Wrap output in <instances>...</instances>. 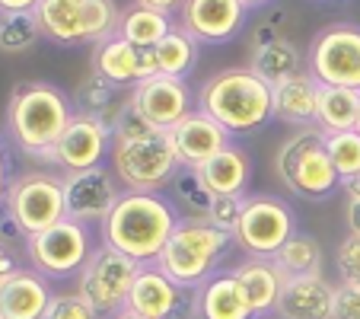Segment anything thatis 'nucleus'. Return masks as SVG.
I'll list each match as a JSON object with an SVG mask.
<instances>
[{
  "label": "nucleus",
  "instance_id": "31",
  "mask_svg": "<svg viewBox=\"0 0 360 319\" xmlns=\"http://www.w3.org/2000/svg\"><path fill=\"white\" fill-rule=\"evenodd\" d=\"M172 16L160 13V10H147V7H131L122 13V26H118V35L128 39L134 48H153L157 42H163L166 35L172 32Z\"/></svg>",
  "mask_w": 360,
  "mask_h": 319
},
{
  "label": "nucleus",
  "instance_id": "35",
  "mask_svg": "<svg viewBox=\"0 0 360 319\" xmlns=\"http://www.w3.org/2000/svg\"><path fill=\"white\" fill-rule=\"evenodd\" d=\"M45 319H102V316L77 291H68V294H55Z\"/></svg>",
  "mask_w": 360,
  "mask_h": 319
},
{
  "label": "nucleus",
  "instance_id": "23",
  "mask_svg": "<svg viewBox=\"0 0 360 319\" xmlns=\"http://www.w3.org/2000/svg\"><path fill=\"white\" fill-rule=\"evenodd\" d=\"M198 173H201V179L207 182V189L214 195L245 198L249 195V182H252V156H249V150L233 141L214 160H207Z\"/></svg>",
  "mask_w": 360,
  "mask_h": 319
},
{
  "label": "nucleus",
  "instance_id": "16",
  "mask_svg": "<svg viewBox=\"0 0 360 319\" xmlns=\"http://www.w3.org/2000/svg\"><path fill=\"white\" fill-rule=\"evenodd\" d=\"M249 23V7L243 0H185L179 10V29L201 45H224L236 39Z\"/></svg>",
  "mask_w": 360,
  "mask_h": 319
},
{
  "label": "nucleus",
  "instance_id": "17",
  "mask_svg": "<svg viewBox=\"0 0 360 319\" xmlns=\"http://www.w3.org/2000/svg\"><path fill=\"white\" fill-rule=\"evenodd\" d=\"M128 310L141 313L147 319H182L185 310H191V304H188V291L179 287L153 262V265H141L134 287L128 294Z\"/></svg>",
  "mask_w": 360,
  "mask_h": 319
},
{
  "label": "nucleus",
  "instance_id": "48",
  "mask_svg": "<svg viewBox=\"0 0 360 319\" xmlns=\"http://www.w3.org/2000/svg\"><path fill=\"white\" fill-rule=\"evenodd\" d=\"M357 131H360V115H357Z\"/></svg>",
  "mask_w": 360,
  "mask_h": 319
},
{
  "label": "nucleus",
  "instance_id": "49",
  "mask_svg": "<svg viewBox=\"0 0 360 319\" xmlns=\"http://www.w3.org/2000/svg\"><path fill=\"white\" fill-rule=\"evenodd\" d=\"M265 319H274V316H265Z\"/></svg>",
  "mask_w": 360,
  "mask_h": 319
},
{
  "label": "nucleus",
  "instance_id": "11",
  "mask_svg": "<svg viewBox=\"0 0 360 319\" xmlns=\"http://www.w3.org/2000/svg\"><path fill=\"white\" fill-rule=\"evenodd\" d=\"M141 272V265L134 258L122 256L118 249L99 243L96 252L89 256V262L77 275L74 291L99 313L102 319H112L128 306V294L134 287V278Z\"/></svg>",
  "mask_w": 360,
  "mask_h": 319
},
{
  "label": "nucleus",
  "instance_id": "6",
  "mask_svg": "<svg viewBox=\"0 0 360 319\" xmlns=\"http://www.w3.org/2000/svg\"><path fill=\"white\" fill-rule=\"evenodd\" d=\"M274 170L284 189L300 201H328L341 189V179L328 160L326 135L316 125L297 128L281 141L274 154Z\"/></svg>",
  "mask_w": 360,
  "mask_h": 319
},
{
  "label": "nucleus",
  "instance_id": "30",
  "mask_svg": "<svg viewBox=\"0 0 360 319\" xmlns=\"http://www.w3.org/2000/svg\"><path fill=\"white\" fill-rule=\"evenodd\" d=\"M274 265L281 268V275L287 278H303V275H326V252L322 243L306 230H297L281 252L274 256Z\"/></svg>",
  "mask_w": 360,
  "mask_h": 319
},
{
  "label": "nucleus",
  "instance_id": "9",
  "mask_svg": "<svg viewBox=\"0 0 360 319\" xmlns=\"http://www.w3.org/2000/svg\"><path fill=\"white\" fill-rule=\"evenodd\" d=\"M4 214L16 224L22 237L41 233L68 218L64 204V173L29 170L16 173L4 198Z\"/></svg>",
  "mask_w": 360,
  "mask_h": 319
},
{
  "label": "nucleus",
  "instance_id": "3",
  "mask_svg": "<svg viewBox=\"0 0 360 319\" xmlns=\"http://www.w3.org/2000/svg\"><path fill=\"white\" fill-rule=\"evenodd\" d=\"M109 170L124 192H166L182 166L176 160L169 131L153 128L147 118L128 109L112 131Z\"/></svg>",
  "mask_w": 360,
  "mask_h": 319
},
{
  "label": "nucleus",
  "instance_id": "47",
  "mask_svg": "<svg viewBox=\"0 0 360 319\" xmlns=\"http://www.w3.org/2000/svg\"><path fill=\"white\" fill-rule=\"evenodd\" d=\"M316 4H338V0H316Z\"/></svg>",
  "mask_w": 360,
  "mask_h": 319
},
{
  "label": "nucleus",
  "instance_id": "12",
  "mask_svg": "<svg viewBox=\"0 0 360 319\" xmlns=\"http://www.w3.org/2000/svg\"><path fill=\"white\" fill-rule=\"evenodd\" d=\"M306 70L322 87H345L360 93V26L332 23L319 29L306 48Z\"/></svg>",
  "mask_w": 360,
  "mask_h": 319
},
{
  "label": "nucleus",
  "instance_id": "38",
  "mask_svg": "<svg viewBox=\"0 0 360 319\" xmlns=\"http://www.w3.org/2000/svg\"><path fill=\"white\" fill-rule=\"evenodd\" d=\"M332 319H360V287L335 284V304H332Z\"/></svg>",
  "mask_w": 360,
  "mask_h": 319
},
{
  "label": "nucleus",
  "instance_id": "33",
  "mask_svg": "<svg viewBox=\"0 0 360 319\" xmlns=\"http://www.w3.org/2000/svg\"><path fill=\"white\" fill-rule=\"evenodd\" d=\"M41 39V26L35 13H0V51L22 55Z\"/></svg>",
  "mask_w": 360,
  "mask_h": 319
},
{
  "label": "nucleus",
  "instance_id": "40",
  "mask_svg": "<svg viewBox=\"0 0 360 319\" xmlns=\"http://www.w3.org/2000/svg\"><path fill=\"white\" fill-rule=\"evenodd\" d=\"M345 227H347V237L360 239V198H347V204H345Z\"/></svg>",
  "mask_w": 360,
  "mask_h": 319
},
{
  "label": "nucleus",
  "instance_id": "45",
  "mask_svg": "<svg viewBox=\"0 0 360 319\" xmlns=\"http://www.w3.org/2000/svg\"><path fill=\"white\" fill-rule=\"evenodd\" d=\"M112 319H147V316H141V313H134V310H128V306H124V310L118 313V316H112Z\"/></svg>",
  "mask_w": 360,
  "mask_h": 319
},
{
  "label": "nucleus",
  "instance_id": "26",
  "mask_svg": "<svg viewBox=\"0 0 360 319\" xmlns=\"http://www.w3.org/2000/svg\"><path fill=\"white\" fill-rule=\"evenodd\" d=\"M249 68L262 77L265 83L278 87V83L290 80V77L303 74L306 70V58L290 39H271V42H262V45H252V55H249Z\"/></svg>",
  "mask_w": 360,
  "mask_h": 319
},
{
  "label": "nucleus",
  "instance_id": "21",
  "mask_svg": "<svg viewBox=\"0 0 360 319\" xmlns=\"http://www.w3.org/2000/svg\"><path fill=\"white\" fill-rule=\"evenodd\" d=\"M230 272L236 278L239 291H243L252 319L274 316L281 287H284V275L274 265V258H243L239 265H233Z\"/></svg>",
  "mask_w": 360,
  "mask_h": 319
},
{
  "label": "nucleus",
  "instance_id": "8",
  "mask_svg": "<svg viewBox=\"0 0 360 319\" xmlns=\"http://www.w3.org/2000/svg\"><path fill=\"white\" fill-rule=\"evenodd\" d=\"M96 233L89 224L64 218L61 224L48 227L41 233L22 239V252H26V265L45 275L48 281H70L80 275V268L89 262L96 252Z\"/></svg>",
  "mask_w": 360,
  "mask_h": 319
},
{
  "label": "nucleus",
  "instance_id": "44",
  "mask_svg": "<svg viewBox=\"0 0 360 319\" xmlns=\"http://www.w3.org/2000/svg\"><path fill=\"white\" fill-rule=\"evenodd\" d=\"M341 189L347 192V198H360V173H357L354 179H347V182L341 185Z\"/></svg>",
  "mask_w": 360,
  "mask_h": 319
},
{
  "label": "nucleus",
  "instance_id": "10",
  "mask_svg": "<svg viewBox=\"0 0 360 319\" xmlns=\"http://www.w3.org/2000/svg\"><path fill=\"white\" fill-rule=\"evenodd\" d=\"M297 230V211L284 198L255 192L243 198V214L233 230V246L245 252V258H274Z\"/></svg>",
  "mask_w": 360,
  "mask_h": 319
},
{
  "label": "nucleus",
  "instance_id": "20",
  "mask_svg": "<svg viewBox=\"0 0 360 319\" xmlns=\"http://www.w3.org/2000/svg\"><path fill=\"white\" fill-rule=\"evenodd\" d=\"M335 284L326 275H303L287 278L281 287L274 319H332Z\"/></svg>",
  "mask_w": 360,
  "mask_h": 319
},
{
  "label": "nucleus",
  "instance_id": "4",
  "mask_svg": "<svg viewBox=\"0 0 360 319\" xmlns=\"http://www.w3.org/2000/svg\"><path fill=\"white\" fill-rule=\"evenodd\" d=\"M198 109L226 128L230 137H245L274 122V93L252 68H224L201 83Z\"/></svg>",
  "mask_w": 360,
  "mask_h": 319
},
{
  "label": "nucleus",
  "instance_id": "18",
  "mask_svg": "<svg viewBox=\"0 0 360 319\" xmlns=\"http://www.w3.org/2000/svg\"><path fill=\"white\" fill-rule=\"evenodd\" d=\"M169 141H172V150H176L179 166H185V170H201L226 144H233V137L226 135V128H220L207 112L195 109L191 115H185L182 122L169 131Z\"/></svg>",
  "mask_w": 360,
  "mask_h": 319
},
{
  "label": "nucleus",
  "instance_id": "1",
  "mask_svg": "<svg viewBox=\"0 0 360 319\" xmlns=\"http://www.w3.org/2000/svg\"><path fill=\"white\" fill-rule=\"evenodd\" d=\"M179 220V208L166 192H124L96 230L99 243L134 258L137 265H153Z\"/></svg>",
  "mask_w": 360,
  "mask_h": 319
},
{
  "label": "nucleus",
  "instance_id": "2",
  "mask_svg": "<svg viewBox=\"0 0 360 319\" xmlns=\"http://www.w3.org/2000/svg\"><path fill=\"white\" fill-rule=\"evenodd\" d=\"M74 106L77 102L70 99V93H64L58 83L48 80L16 83L7 99V115H4L7 137L29 160L48 163L55 144L61 141L70 118L77 115Z\"/></svg>",
  "mask_w": 360,
  "mask_h": 319
},
{
  "label": "nucleus",
  "instance_id": "5",
  "mask_svg": "<svg viewBox=\"0 0 360 319\" xmlns=\"http://www.w3.org/2000/svg\"><path fill=\"white\" fill-rule=\"evenodd\" d=\"M233 249V237L214 230L207 220L182 218L172 230L169 243L163 246L157 265L185 291H198L204 281L224 272V262Z\"/></svg>",
  "mask_w": 360,
  "mask_h": 319
},
{
  "label": "nucleus",
  "instance_id": "41",
  "mask_svg": "<svg viewBox=\"0 0 360 319\" xmlns=\"http://www.w3.org/2000/svg\"><path fill=\"white\" fill-rule=\"evenodd\" d=\"M16 268H20V258H16L13 246L0 243V284H4V278H7V275H13Z\"/></svg>",
  "mask_w": 360,
  "mask_h": 319
},
{
  "label": "nucleus",
  "instance_id": "43",
  "mask_svg": "<svg viewBox=\"0 0 360 319\" xmlns=\"http://www.w3.org/2000/svg\"><path fill=\"white\" fill-rule=\"evenodd\" d=\"M41 0H0V13H35Z\"/></svg>",
  "mask_w": 360,
  "mask_h": 319
},
{
  "label": "nucleus",
  "instance_id": "42",
  "mask_svg": "<svg viewBox=\"0 0 360 319\" xmlns=\"http://www.w3.org/2000/svg\"><path fill=\"white\" fill-rule=\"evenodd\" d=\"M137 7H147V10H160V13H179L185 0H134Z\"/></svg>",
  "mask_w": 360,
  "mask_h": 319
},
{
  "label": "nucleus",
  "instance_id": "46",
  "mask_svg": "<svg viewBox=\"0 0 360 319\" xmlns=\"http://www.w3.org/2000/svg\"><path fill=\"white\" fill-rule=\"evenodd\" d=\"M243 4H245L249 10H262V7H268L271 0H243Z\"/></svg>",
  "mask_w": 360,
  "mask_h": 319
},
{
  "label": "nucleus",
  "instance_id": "13",
  "mask_svg": "<svg viewBox=\"0 0 360 319\" xmlns=\"http://www.w3.org/2000/svg\"><path fill=\"white\" fill-rule=\"evenodd\" d=\"M109 150H112V128L102 125L96 115L77 112L70 118L68 131L61 135V141L51 150L48 166L58 173H83L96 170V166L109 163Z\"/></svg>",
  "mask_w": 360,
  "mask_h": 319
},
{
  "label": "nucleus",
  "instance_id": "19",
  "mask_svg": "<svg viewBox=\"0 0 360 319\" xmlns=\"http://www.w3.org/2000/svg\"><path fill=\"white\" fill-rule=\"evenodd\" d=\"M51 300V281L29 265H20L0 284V319H45Z\"/></svg>",
  "mask_w": 360,
  "mask_h": 319
},
{
  "label": "nucleus",
  "instance_id": "27",
  "mask_svg": "<svg viewBox=\"0 0 360 319\" xmlns=\"http://www.w3.org/2000/svg\"><path fill=\"white\" fill-rule=\"evenodd\" d=\"M77 112L96 115L102 125H109L115 131V125L124 118V112L131 109V93H122V87L102 80L99 74H89L86 80L77 87Z\"/></svg>",
  "mask_w": 360,
  "mask_h": 319
},
{
  "label": "nucleus",
  "instance_id": "28",
  "mask_svg": "<svg viewBox=\"0 0 360 319\" xmlns=\"http://www.w3.org/2000/svg\"><path fill=\"white\" fill-rule=\"evenodd\" d=\"M153 51V61H157V74L160 77H176V80H188L191 70L198 68V58H201V42H195L185 29H172L163 42L150 48Z\"/></svg>",
  "mask_w": 360,
  "mask_h": 319
},
{
  "label": "nucleus",
  "instance_id": "32",
  "mask_svg": "<svg viewBox=\"0 0 360 319\" xmlns=\"http://www.w3.org/2000/svg\"><path fill=\"white\" fill-rule=\"evenodd\" d=\"M169 198L179 211H182V218H195V220H204L207 218V211L214 204V192L207 189V182L201 179L198 170H179L176 179L169 182Z\"/></svg>",
  "mask_w": 360,
  "mask_h": 319
},
{
  "label": "nucleus",
  "instance_id": "7",
  "mask_svg": "<svg viewBox=\"0 0 360 319\" xmlns=\"http://www.w3.org/2000/svg\"><path fill=\"white\" fill-rule=\"evenodd\" d=\"M35 20L55 45H99L118 35L122 10L115 0H41Z\"/></svg>",
  "mask_w": 360,
  "mask_h": 319
},
{
  "label": "nucleus",
  "instance_id": "34",
  "mask_svg": "<svg viewBox=\"0 0 360 319\" xmlns=\"http://www.w3.org/2000/svg\"><path fill=\"white\" fill-rule=\"evenodd\" d=\"M326 150L332 160L335 173H338L341 185L360 173V131H338V135H326Z\"/></svg>",
  "mask_w": 360,
  "mask_h": 319
},
{
  "label": "nucleus",
  "instance_id": "29",
  "mask_svg": "<svg viewBox=\"0 0 360 319\" xmlns=\"http://www.w3.org/2000/svg\"><path fill=\"white\" fill-rule=\"evenodd\" d=\"M360 115V93L345 87H322L319 106H316V128L322 135H338V131L357 128Z\"/></svg>",
  "mask_w": 360,
  "mask_h": 319
},
{
  "label": "nucleus",
  "instance_id": "36",
  "mask_svg": "<svg viewBox=\"0 0 360 319\" xmlns=\"http://www.w3.org/2000/svg\"><path fill=\"white\" fill-rule=\"evenodd\" d=\"M239 214H243V198H224V195H217L204 220H207L214 230H224V233H230V237H233V230H236V224H239Z\"/></svg>",
  "mask_w": 360,
  "mask_h": 319
},
{
  "label": "nucleus",
  "instance_id": "39",
  "mask_svg": "<svg viewBox=\"0 0 360 319\" xmlns=\"http://www.w3.org/2000/svg\"><path fill=\"white\" fill-rule=\"evenodd\" d=\"M10 182H13V160H10V147L0 137V211H4V198H7Z\"/></svg>",
  "mask_w": 360,
  "mask_h": 319
},
{
  "label": "nucleus",
  "instance_id": "25",
  "mask_svg": "<svg viewBox=\"0 0 360 319\" xmlns=\"http://www.w3.org/2000/svg\"><path fill=\"white\" fill-rule=\"evenodd\" d=\"M93 74L102 80L115 83L122 89H131L143 80V64H141V48H134L128 39L112 35L109 42L93 45Z\"/></svg>",
  "mask_w": 360,
  "mask_h": 319
},
{
  "label": "nucleus",
  "instance_id": "37",
  "mask_svg": "<svg viewBox=\"0 0 360 319\" xmlns=\"http://www.w3.org/2000/svg\"><path fill=\"white\" fill-rule=\"evenodd\" d=\"M335 268H338V278L345 284L360 287V239L354 237L341 239L338 256H335Z\"/></svg>",
  "mask_w": 360,
  "mask_h": 319
},
{
  "label": "nucleus",
  "instance_id": "22",
  "mask_svg": "<svg viewBox=\"0 0 360 319\" xmlns=\"http://www.w3.org/2000/svg\"><path fill=\"white\" fill-rule=\"evenodd\" d=\"M319 89H322V83L316 80L309 70H303V74L278 83V87H271V93H274V122L290 125L293 131L316 125Z\"/></svg>",
  "mask_w": 360,
  "mask_h": 319
},
{
  "label": "nucleus",
  "instance_id": "14",
  "mask_svg": "<svg viewBox=\"0 0 360 319\" xmlns=\"http://www.w3.org/2000/svg\"><path fill=\"white\" fill-rule=\"evenodd\" d=\"M124 195V185L115 179L109 166H96L83 173H64V204L68 218L80 224L99 227L109 218V211Z\"/></svg>",
  "mask_w": 360,
  "mask_h": 319
},
{
  "label": "nucleus",
  "instance_id": "24",
  "mask_svg": "<svg viewBox=\"0 0 360 319\" xmlns=\"http://www.w3.org/2000/svg\"><path fill=\"white\" fill-rule=\"evenodd\" d=\"M191 300V313L195 319H252L249 306H245V297L239 291L236 278H233L230 268L217 272L211 281H204Z\"/></svg>",
  "mask_w": 360,
  "mask_h": 319
},
{
  "label": "nucleus",
  "instance_id": "15",
  "mask_svg": "<svg viewBox=\"0 0 360 319\" xmlns=\"http://www.w3.org/2000/svg\"><path fill=\"white\" fill-rule=\"evenodd\" d=\"M131 93V109L141 118H147L153 128L172 131L185 115L198 109V96L191 93L188 80H176V77H147Z\"/></svg>",
  "mask_w": 360,
  "mask_h": 319
}]
</instances>
